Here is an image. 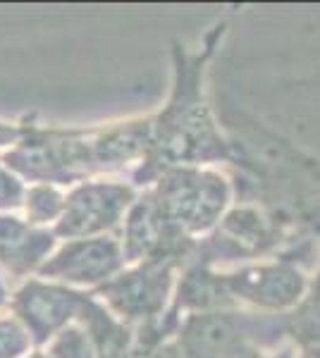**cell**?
Instances as JSON below:
<instances>
[{
    "instance_id": "obj_5",
    "label": "cell",
    "mask_w": 320,
    "mask_h": 358,
    "mask_svg": "<svg viewBox=\"0 0 320 358\" xmlns=\"http://www.w3.org/2000/svg\"><path fill=\"white\" fill-rule=\"evenodd\" d=\"M86 299L89 294L72 287L48 280H29L13 294L10 308L32 334L34 344H48L55 334L79 320Z\"/></svg>"
},
{
    "instance_id": "obj_10",
    "label": "cell",
    "mask_w": 320,
    "mask_h": 358,
    "mask_svg": "<svg viewBox=\"0 0 320 358\" xmlns=\"http://www.w3.org/2000/svg\"><path fill=\"white\" fill-rule=\"evenodd\" d=\"M227 289L263 308H287L301 299L306 282L296 270L284 265H263L227 277Z\"/></svg>"
},
{
    "instance_id": "obj_14",
    "label": "cell",
    "mask_w": 320,
    "mask_h": 358,
    "mask_svg": "<svg viewBox=\"0 0 320 358\" xmlns=\"http://www.w3.org/2000/svg\"><path fill=\"white\" fill-rule=\"evenodd\" d=\"M48 358H98L94 342L79 322L69 325L67 330L55 334L48 342Z\"/></svg>"
},
{
    "instance_id": "obj_23",
    "label": "cell",
    "mask_w": 320,
    "mask_h": 358,
    "mask_svg": "<svg viewBox=\"0 0 320 358\" xmlns=\"http://www.w3.org/2000/svg\"><path fill=\"white\" fill-rule=\"evenodd\" d=\"M25 358H48V354H43V351H34V354H29Z\"/></svg>"
},
{
    "instance_id": "obj_13",
    "label": "cell",
    "mask_w": 320,
    "mask_h": 358,
    "mask_svg": "<svg viewBox=\"0 0 320 358\" xmlns=\"http://www.w3.org/2000/svg\"><path fill=\"white\" fill-rule=\"evenodd\" d=\"M67 194L57 184H32L25 196V213L27 222L34 227H43V224H57L65 213Z\"/></svg>"
},
{
    "instance_id": "obj_16",
    "label": "cell",
    "mask_w": 320,
    "mask_h": 358,
    "mask_svg": "<svg viewBox=\"0 0 320 358\" xmlns=\"http://www.w3.org/2000/svg\"><path fill=\"white\" fill-rule=\"evenodd\" d=\"M25 196L27 187L22 184V177L0 160V215L25 206Z\"/></svg>"
},
{
    "instance_id": "obj_12",
    "label": "cell",
    "mask_w": 320,
    "mask_h": 358,
    "mask_svg": "<svg viewBox=\"0 0 320 358\" xmlns=\"http://www.w3.org/2000/svg\"><path fill=\"white\" fill-rule=\"evenodd\" d=\"M77 322L91 337L98 358H130L134 351V337L127 330V325L108 306L98 303L94 296L86 299Z\"/></svg>"
},
{
    "instance_id": "obj_18",
    "label": "cell",
    "mask_w": 320,
    "mask_h": 358,
    "mask_svg": "<svg viewBox=\"0 0 320 358\" xmlns=\"http://www.w3.org/2000/svg\"><path fill=\"white\" fill-rule=\"evenodd\" d=\"M25 134V129L22 127H15V124H8V122H0V148L10 146L13 148L17 141L22 138Z\"/></svg>"
},
{
    "instance_id": "obj_2",
    "label": "cell",
    "mask_w": 320,
    "mask_h": 358,
    "mask_svg": "<svg viewBox=\"0 0 320 358\" xmlns=\"http://www.w3.org/2000/svg\"><path fill=\"white\" fill-rule=\"evenodd\" d=\"M153 196L165 220L177 232H201L223 213L227 184L213 172L170 170L160 177Z\"/></svg>"
},
{
    "instance_id": "obj_17",
    "label": "cell",
    "mask_w": 320,
    "mask_h": 358,
    "mask_svg": "<svg viewBox=\"0 0 320 358\" xmlns=\"http://www.w3.org/2000/svg\"><path fill=\"white\" fill-rule=\"evenodd\" d=\"M296 327H299L301 337L306 342H320V294L316 296V301L308 303L304 313L296 317Z\"/></svg>"
},
{
    "instance_id": "obj_4",
    "label": "cell",
    "mask_w": 320,
    "mask_h": 358,
    "mask_svg": "<svg viewBox=\"0 0 320 358\" xmlns=\"http://www.w3.org/2000/svg\"><path fill=\"white\" fill-rule=\"evenodd\" d=\"M122 239L110 234L69 239L39 270L41 280L65 287H103L125 268Z\"/></svg>"
},
{
    "instance_id": "obj_20",
    "label": "cell",
    "mask_w": 320,
    "mask_h": 358,
    "mask_svg": "<svg viewBox=\"0 0 320 358\" xmlns=\"http://www.w3.org/2000/svg\"><path fill=\"white\" fill-rule=\"evenodd\" d=\"M239 358H294L292 351H275V354H263V351H244Z\"/></svg>"
},
{
    "instance_id": "obj_22",
    "label": "cell",
    "mask_w": 320,
    "mask_h": 358,
    "mask_svg": "<svg viewBox=\"0 0 320 358\" xmlns=\"http://www.w3.org/2000/svg\"><path fill=\"white\" fill-rule=\"evenodd\" d=\"M306 358H320V346H316V349H311V351H308Z\"/></svg>"
},
{
    "instance_id": "obj_9",
    "label": "cell",
    "mask_w": 320,
    "mask_h": 358,
    "mask_svg": "<svg viewBox=\"0 0 320 358\" xmlns=\"http://www.w3.org/2000/svg\"><path fill=\"white\" fill-rule=\"evenodd\" d=\"M55 232L34 227L27 217L5 213L0 215V265L13 277L39 273L41 265L53 256Z\"/></svg>"
},
{
    "instance_id": "obj_6",
    "label": "cell",
    "mask_w": 320,
    "mask_h": 358,
    "mask_svg": "<svg viewBox=\"0 0 320 358\" xmlns=\"http://www.w3.org/2000/svg\"><path fill=\"white\" fill-rule=\"evenodd\" d=\"M172 287V261H146L98 287V296L122 322H151L162 315Z\"/></svg>"
},
{
    "instance_id": "obj_21",
    "label": "cell",
    "mask_w": 320,
    "mask_h": 358,
    "mask_svg": "<svg viewBox=\"0 0 320 358\" xmlns=\"http://www.w3.org/2000/svg\"><path fill=\"white\" fill-rule=\"evenodd\" d=\"M5 301H8V289H5V282L0 280V306H3Z\"/></svg>"
},
{
    "instance_id": "obj_3",
    "label": "cell",
    "mask_w": 320,
    "mask_h": 358,
    "mask_svg": "<svg viewBox=\"0 0 320 358\" xmlns=\"http://www.w3.org/2000/svg\"><path fill=\"white\" fill-rule=\"evenodd\" d=\"M137 201V194L125 182H81L67 194L65 213L53 227L55 236L65 239H89L110 234Z\"/></svg>"
},
{
    "instance_id": "obj_7",
    "label": "cell",
    "mask_w": 320,
    "mask_h": 358,
    "mask_svg": "<svg viewBox=\"0 0 320 358\" xmlns=\"http://www.w3.org/2000/svg\"><path fill=\"white\" fill-rule=\"evenodd\" d=\"M182 232L172 227L162 215L153 194L137 199L122 222V248L125 261H170V246Z\"/></svg>"
},
{
    "instance_id": "obj_19",
    "label": "cell",
    "mask_w": 320,
    "mask_h": 358,
    "mask_svg": "<svg viewBox=\"0 0 320 358\" xmlns=\"http://www.w3.org/2000/svg\"><path fill=\"white\" fill-rule=\"evenodd\" d=\"M146 358H184L179 344H160L155 351H151Z\"/></svg>"
},
{
    "instance_id": "obj_1",
    "label": "cell",
    "mask_w": 320,
    "mask_h": 358,
    "mask_svg": "<svg viewBox=\"0 0 320 358\" xmlns=\"http://www.w3.org/2000/svg\"><path fill=\"white\" fill-rule=\"evenodd\" d=\"M3 163L34 184H72L91 167L89 134L77 131L25 129L20 141L5 153Z\"/></svg>"
},
{
    "instance_id": "obj_15",
    "label": "cell",
    "mask_w": 320,
    "mask_h": 358,
    "mask_svg": "<svg viewBox=\"0 0 320 358\" xmlns=\"http://www.w3.org/2000/svg\"><path fill=\"white\" fill-rule=\"evenodd\" d=\"M32 344V334L15 315L0 317V358H25Z\"/></svg>"
},
{
    "instance_id": "obj_11",
    "label": "cell",
    "mask_w": 320,
    "mask_h": 358,
    "mask_svg": "<svg viewBox=\"0 0 320 358\" xmlns=\"http://www.w3.org/2000/svg\"><path fill=\"white\" fill-rule=\"evenodd\" d=\"M151 131H153V127L148 122H127L89 134L91 167L94 170H113V167L127 165L130 160L146 155L153 146Z\"/></svg>"
},
{
    "instance_id": "obj_8",
    "label": "cell",
    "mask_w": 320,
    "mask_h": 358,
    "mask_svg": "<svg viewBox=\"0 0 320 358\" xmlns=\"http://www.w3.org/2000/svg\"><path fill=\"white\" fill-rule=\"evenodd\" d=\"M244 337L246 325L239 315L208 310L187 317L177 344L184 358H239L246 351Z\"/></svg>"
}]
</instances>
